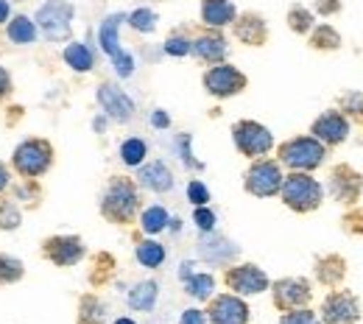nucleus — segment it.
Masks as SVG:
<instances>
[{
	"label": "nucleus",
	"instance_id": "29",
	"mask_svg": "<svg viewBox=\"0 0 363 324\" xmlns=\"http://www.w3.org/2000/svg\"><path fill=\"white\" fill-rule=\"evenodd\" d=\"M143 157H145V143H143V140L132 138L121 145V160H123L126 165H140Z\"/></svg>",
	"mask_w": 363,
	"mask_h": 324
},
{
	"label": "nucleus",
	"instance_id": "26",
	"mask_svg": "<svg viewBox=\"0 0 363 324\" xmlns=\"http://www.w3.org/2000/svg\"><path fill=\"white\" fill-rule=\"evenodd\" d=\"M165 224H168V213L162 207H148L143 213V232L157 235L160 230H165Z\"/></svg>",
	"mask_w": 363,
	"mask_h": 324
},
{
	"label": "nucleus",
	"instance_id": "28",
	"mask_svg": "<svg viewBox=\"0 0 363 324\" xmlns=\"http://www.w3.org/2000/svg\"><path fill=\"white\" fill-rule=\"evenodd\" d=\"M20 277H23V263L9 257V255H0V285L17 282Z\"/></svg>",
	"mask_w": 363,
	"mask_h": 324
},
{
	"label": "nucleus",
	"instance_id": "19",
	"mask_svg": "<svg viewBox=\"0 0 363 324\" xmlns=\"http://www.w3.org/2000/svg\"><path fill=\"white\" fill-rule=\"evenodd\" d=\"M6 34H9V40L17 43V45H31V43L37 40V23L20 14V17H14V20L9 23Z\"/></svg>",
	"mask_w": 363,
	"mask_h": 324
},
{
	"label": "nucleus",
	"instance_id": "17",
	"mask_svg": "<svg viewBox=\"0 0 363 324\" xmlns=\"http://www.w3.org/2000/svg\"><path fill=\"white\" fill-rule=\"evenodd\" d=\"M201 17L207 26L221 28L235 20V6L229 0H201Z\"/></svg>",
	"mask_w": 363,
	"mask_h": 324
},
{
	"label": "nucleus",
	"instance_id": "1",
	"mask_svg": "<svg viewBox=\"0 0 363 324\" xmlns=\"http://www.w3.org/2000/svg\"><path fill=\"white\" fill-rule=\"evenodd\" d=\"M70 20H73V6L67 0H48L40 6L34 23L45 31L48 43H59L70 37Z\"/></svg>",
	"mask_w": 363,
	"mask_h": 324
},
{
	"label": "nucleus",
	"instance_id": "23",
	"mask_svg": "<svg viewBox=\"0 0 363 324\" xmlns=\"http://www.w3.org/2000/svg\"><path fill=\"white\" fill-rule=\"evenodd\" d=\"M65 62L73 67V70H79V73H87L92 70V53L87 45H82V43H73V45L65 48Z\"/></svg>",
	"mask_w": 363,
	"mask_h": 324
},
{
	"label": "nucleus",
	"instance_id": "9",
	"mask_svg": "<svg viewBox=\"0 0 363 324\" xmlns=\"http://www.w3.org/2000/svg\"><path fill=\"white\" fill-rule=\"evenodd\" d=\"M204 87L210 90L213 95H235L240 93L243 87H246V79H243V73H238L232 65H218V67H213L207 76H204Z\"/></svg>",
	"mask_w": 363,
	"mask_h": 324
},
{
	"label": "nucleus",
	"instance_id": "38",
	"mask_svg": "<svg viewBox=\"0 0 363 324\" xmlns=\"http://www.w3.org/2000/svg\"><path fill=\"white\" fill-rule=\"evenodd\" d=\"M115 70H118V76H132V70H135V59L129 56V53H123L121 59H115Z\"/></svg>",
	"mask_w": 363,
	"mask_h": 324
},
{
	"label": "nucleus",
	"instance_id": "41",
	"mask_svg": "<svg viewBox=\"0 0 363 324\" xmlns=\"http://www.w3.org/2000/svg\"><path fill=\"white\" fill-rule=\"evenodd\" d=\"M9 90H11V79H9V73L0 67V98L9 93Z\"/></svg>",
	"mask_w": 363,
	"mask_h": 324
},
{
	"label": "nucleus",
	"instance_id": "39",
	"mask_svg": "<svg viewBox=\"0 0 363 324\" xmlns=\"http://www.w3.org/2000/svg\"><path fill=\"white\" fill-rule=\"evenodd\" d=\"M182 324H204V313L201 311H184L182 313Z\"/></svg>",
	"mask_w": 363,
	"mask_h": 324
},
{
	"label": "nucleus",
	"instance_id": "2",
	"mask_svg": "<svg viewBox=\"0 0 363 324\" xmlns=\"http://www.w3.org/2000/svg\"><path fill=\"white\" fill-rule=\"evenodd\" d=\"M50 157H53L50 143H45V140H26L14 151V168L26 179H37L50 168Z\"/></svg>",
	"mask_w": 363,
	"mask_h": 324
},
{
	"label": "nucleus",
	"instance_id": "31",
	"mask_svg": "<svg viewBox=\"0 0 363 324\" xmlns=\"http://www.w3.org/2000/svg\"><path fill=\"white\" fill-rule=\"evenodd\" d=\"M20 227V210L11 201L0 204V230H17Z\"/></svg>",
	"mask_w": 363,
	"mask_h": 324
},
{
	"label": "nucleus",
	"instance_id": "32",
	"mask_svg": "<svg viewBox=\"0 0 363 324\" xmlns=\"http://www.w3.org/2000/svg\"><path fill=\"white\" fill-rule=\"evenodd\" d=\"M187 199H190L196 207H204V204L210 201V193H207V187L201 185V182H190V185H187Z\"/></svg>",
	"mask_w": 363,
	"mask_h": 324
},
{
	"label": "nucleus",
	"instance_id": "15",
	"mask_svg": "<svg viewBox=\"0 0 363 324\" xmlns=\"http://www.w3.org/2000/svg\"><path fill=\"white\" fill-rule=\"evenodd\" d=\"M123 20H126L123 14H109V17L101 23V28H98V43H101V48H104V53L112 56V62L123 56L121 43H118V28H121Z\"/></svg>",
	"mask_w": 363,
	"mask_h": 324
},
{
	"label": "nucleus",
	"instance_id": "22",
	"mask_svg": "<svg viewBox=\"0 0 363 324\" xmlns=\"http://www.w3.org/2000/svg\"><path fill=\"white\" fill-rule=\"evenodd\" d=\"M238 37H240L243 43H249V45H260V43L266 40V23H263L260 17H255V14H249V17H243L240 26H238Z\"/></svg>",
	"mask_w": 363,
	"mask_h": 324
},
{
	"label": "nucleus",
	"instance_id": "11",
	"mask_svg": "<svg viewBox=\"0 0 363 324\" xmlns=\"http://www.w3.org/2000/svg\"><path fill=\"white\" fill-rule=\"evenodd\" d=\"M227 282L229 288L238 291V294H260V291H266L269 277L257 266H240V269H232L229 272Z\"/></svg>",
	"mask_w": 363,
	"mask_h": 324
},
{
	"label": "nucleus",
	"instance_id": "6",
	"mask_svg": "<svg viewBox=\"0 0 363 324\" xmlns=\"http://www.w3.org/2000/svg\"><path fill=\"white\" fill-rule=\"evenodd\" d=\"M235 143H238V148L246 154V157H263L269 148H272V132L266 129V126H260V123H255V121H243V123H238L235 126Z\"/></svg>",
	"mask_w": 363,
	"mask_h": 324
},
{
	"label": "nucleus",
	"instance_id": "33",
	"mask_svg": "<svg viewBox=\"0 0 363 324\" xmlns=\"http://www.w3.org/2000/svg\"><path fill=\"white\" fill-rule=\"evenodd\" d=\"M193 221L199 224V230L213 232V227H216V213H210L207 207H196V213H193Z\"/></svg>",
	"mask_w": 363,
	"mask_h": 324
},
{
	"label": "nucleus",
	"instance_id": "37",
	"mask_svg": "<svg viewBox=\"0 0 363 324\" xmlns=\"http://www.w3.org/2000/svg\"><path fill=\"white\" fill-rule=\"evenodd\" d=\"M316 45L318 48H335L338 45V37L333 34V28H318V34H316Z\"/></svg>",
	"mask_w": 363,
	"mask_h": 324
},
{
	"label": "nucleus",
	"instance_id": "36",
	"mask_svg": "<svg viewBox=\"0 0 363 324\" xmlns=\"http://www.w3.org/2000/svg\"><path fill=\"white\" fill-rule=\"evenodd\" d=\"M165 50H168L171 56H184V53L190 50V43H187V40H182V37H171V40L165 43Z\"/></svg>",
	"mask_w": 363,
	"mask_h": 324
},
{
	"label": "nucleus",
	"instance_id": "14",
	"mask_svg": "<svg viewBox=\"0 0 363 324\" xmlns=\"http://www.w3.org/2000/svg\"><path fill=\"white\" fill-rule=\"evenodd\" d=\"M274 299L279 308H294V305H302L311 299V288L302 279H282V282H277Z\"/></svg>",
	"mask_w": 363,
	"mask_h": 324
},
{
	"label": "nucleus",
	"instance_id": "8",
	"mask_svg": "<svg viewBox=\"0 0 363 324\" xmlns=\"http://www.w3.org/2000/svg\"><path fill=\"white\" fill-rule=\"evenodd\" d=\"M98 101H101V106L106 109V115H109L112 121H118V123H126V121H132V115H135L132 98L123 93V90H118L115 84H101V87H98Z\"/></svg>",
	"mask_w": 363,
	"mask_h": 324
},
{
	"label": "nucleus",
	"instance_id": "13",
	"mask_svg": "<svg viewBox=\"0 0 363 324\" xmlns=\"http://www.w3.org/2000/svg\"><path fill=\"white\" fill-rule=\"evenodd\" d=\"M324 319L327 324H352L358 319V302L347 294H335L324 302Z\"/></svg>",
	"mask_w": 363,
	"mask_h": 324
},
{
	"label": "nucleus",
	"instance_id": "44",
	"mask_svg": "<svg viewBox=\"0 0 363 324\" xmlns=\"http://www.w3.org/2000/svg\"><path fill=\"white\" fill-rule=\"evenodd\" d=\"M115 324H135V322H132V319H118Z\"/></svg>",
	"mask_w": 363,
	"mask_h": 324
},
{
	"label": "nucleus",
	"instance_id": "30",
	"mask_svg": "<svg viewBox=\"0 0 363 324\" xmlns=\"http://www.w3.org/2000/svg\"><path fill=\"white\" fill-rule=\"evenodd\" d=\"M129 23H132V28L148 34V31H154V26H157V14H154L151 9H137V11L129 14Z\"/></svg>",
	"mask_w": 363,
	"mask_h": 324
},
{
	"label": "nucleus",
	"instance_id": "21",
	"mask_svg": "<svg viewBox=\"0 0 363 324\" xmlns=\"http://www.w3.org/2000/svg\"><path fill=\"white\" fill-rule=\"evenodd\" d=\"M190 48H193L201 59H207V62H216V59H221V56L227 53V43H224L221 37H216V34H204V37H199Z\"/></svg>",
	"mask_w": 363,
	"mask_h": 324
},
{
	"label": "nucleus",
	"instance_id": "12",
	"mask_svg": "<svg viewBox=\"0 0 363 324\" xmlns=\"http://www.w3.org/2000/svg\"><path fill=\"white\" fill-rule=\"evenodd\" d=\"M246 319H249V308L235 296H218L210 308L213 324H246Z\"/></svg>",
	"mask_w": 363,
	"mask_h": 324
},
{
	"label": "nucleus",
	"instance_id": "18",
	"mask_svg": "<svg viewBox=\"0 0 363 324\" xmlns=\"http://www.w3.org/2000/svg\"><path fill=\"white\" fill-rule=\"evenodd\" d=\"M137 179L145 187L157 190V193H165V190L174 187V177H171V171H168L162 162H151V165L140 168V177H137Z\"/></svg>",
	"mask_w": 363,
	"mask_h": 324
},
{
	"label": "nucleus",
	"instance_id": "42",
	"mask_svg": "<svg viewBox=\"0 0 363 324\" xmlns=\"http://www.w3.org/2000/svg\"><path fill=\"white\" fill-rule=\"evenodd\" d=\"M9 11H11V6H9V0H0V26L9 20Z\"/></svg>",
	"mask_w": 363,
	"mask_h": 324
},
{
	"label": "nucleus",
	"instance_id": "7",
	"mask_svg": "<svg viewBox=\"0 0 363 324\" xmlns=\"http://www.w3.org/2000/svg\"><path fill=\"white\" fill-rule=\"evenodd\" d=\"M282 187V174L274 162H257L246 174V190L255 196H274Z\"/></svg>",
	"mask_w": 363,
	"mask_h": 324
},
{
	"label": "nucleus",
	"instance_id": "25",
	"mask_svg": "<svg viewBox=\"0 0 363 324\" xmlns=\"http://www.w3.org/2000/svg\"><path fill=\"white\" fill-rule=\"evenodd\" d=\"M137 260H140L145 269H157V266H162V260H165V249H162L157 240H145V243L137 246Z\"/></svg>",
	"mask_w": 363,
	"mask_h": 324
},
{
	"label": "nucleus",
	"instance_id": "27",
	"mask_svg": "<svg viewBox=\"0 0 363 324\" xmlns=\"http://www.w3.org/2000/svg\"><path fill=\"white\" fill-rule=\"evenodd\" d=\"M213 288H216V279L210 274H196V277L187 279V294L196 299H207L213 294Z\"/></svg>",
	"mask_w": 363,
	"mask_h": 324
},
{
	"label": "nucleus",
	"instance_id": "16",
	"mask_svg": "<svg viewBox=\"0 0 363 324\" xmlns=\"http://www.w3.org/2000/svg\"><path fill=\"white\" fill-rule=\"evenodd\" d=\"M313 135L327 140V143H341V140L350 135V126H347V121L341 115L327 112V115H321L316 123H313Z\"/></svg>",
	"mask_w": 363,
	"mask_h": 324
},
{
	"label": "nucleus",
	"instance_id": "4",
	"mask_svg": "<svg viewBox=\"0 0 363 324\" xmlns=\"http://www.w3.org/2000/svg\"><path fill=\"white\" fill-rule=\"evenodd\" d=\"M282 199L288 207L305 213V210H313L321 201V187L316 179L305 177V174H294L288 179H282Z\"/></svg>",
	"mask_w": 363,
	"mask_h": 324
},
{
	"label": "nucleus",
	"instance_id": "10",
	"mask_svg": "<svg viewBox=\"0 0 363 324\" xmlns=\"http://www.w3.org/2000/svg\"><path fill=\"white\" fill-rule=\"evenodd\" d=\"M45 255L50 263L56 266H76L84 255V243L73 235H65V238H50L45 243Z\"/></svg>",
	"mask_w": 363,
	"mask_h": 324
},
{
	"label": "nucleus",
	"instance_id": "24",
	"mask_svg": "<svg viewBox=\"0 0 363 324\" xmlns=\"http://www.w3.org/2000/svg\"><path fill=\"white\" fill-rule=\"evenodd\" d=\"M154 302H157V282H140L129 294V305L135 311H151Z\"/></svg>",
	"mask_w": 363,
	"mask_h": 324
},
{
	"label": "nucleus",
	"instance_id": "43",
	"mask_svg": "<svg viewBox=\"0 0 363 324\" xmlns=\"http://www.w3.org/2000/svg\"><path fill=\"white\" fill-rule=\"evenodd\" d=\"M6 185H9V171H6L3 165H0V190H3Z\"/></svg>",
	"mask_w": 363,
	"mask_h": 324
},
{
	"label": "nucleus",
	"instance_id": "20",
	"mask_svg": "<svg viewBox=\"0 0 363 324\" xmlns=\"http://www.w3.org/2000/svg\"><path fill=\"white\" fill-rule=\"evenodd\" d=\"M201 255L213 263H224L232 255H238V246H232L224 238H207V240H201Z\"/></svg>",
	"mask_w": 363,
	"mask_h": 324
},
{
	"label": "nucleus",
	"instance_id": "3",
	"mask_svg": "<svg viewBox=\"0 0 363 324\" xmlns=\"http://www.w3.org/2000/svg\"><path fill=\"white\" fill-rule=\"evenodd\" d=\"M101 210H104V216H106L109 221L126 224L137 210V193H135V187H132V182L115 179V182L109 185V190H106V196H104Z\"/></svg>",
	"mask_w": 363,
	"mask_h": 324
},
{
	"label": "nucleus",
	"instance_id": "5",
	"mask_svg": "<svg viewBox=\"0 0 363 324\" xmlns=\"http://www.w3.org/2000/svg\"><path fill=\"white\" fill-rule=\"evenodd\" d=\"M279 157H282L285 165L308 171V168H316L318 162L324 160V148L313 138H296L279 148Z\"/></svg>",
	"mask_w": 363,
	"mask_h": 324
},
{
	"label": "nucleus",
	"instance_id": "40",
	"mask_svg": "<svg viewBox=\"0 0 363 324\" xmlns=\"http://www.w3.org/2000/svg\"><path fill=\"white\" fill-rule=\"evenodd\" d=\"M151 123H154L157 129H165L171 121H168V115H165V112H154V115H151Z\"/></svg>",
	"mask_w": 363,
	"mask_h": 324
},
{
	"label": "nucleus",
	"instance_id": "35",
	"mask_svg": "<svg viewBox=\"0 0 363 324\" xmlns=\"http://www.w3.org/2000/svg\"><path fill=\"white\" fill-rule=\"evenodd\" d=\"M279 324H318V319L311 311H296V313H288Z\"/></svg>",
	"mask_w": 363,
	"mask_h": 324
},
{
	"label": "nucleus",
	"instance_id": "34",
	"mask_svg": "<svg viewBox=\"0 0 363 324\" xmlns=\"http://www.w3.org/2000/svg\"><path fill=\"white\" fill-rule=\"evenodd\" d=\"M291 26H294V31H308L311 28V14L305 9H294L291 11Z\"/></svg>",
	"mask_w": 363,
	"mask_h": 324
}]
</instances>
